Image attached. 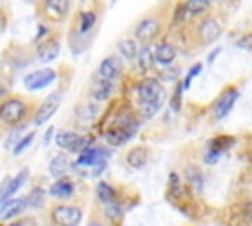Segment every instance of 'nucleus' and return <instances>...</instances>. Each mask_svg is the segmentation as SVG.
Listing matches in <instances>:
<instances>
[{"label": "nucleus", "instance_id": "obj_20", "mask_svg": "<svg viewBox=\"0 0 252 226\" xmlns=\"http://www.w3.org/2000/svg\"><path fill=\"white\" fill-rule=\"evenodd\" d=\"M118 51L122 53V57H126L128 61H132L136 55H138V43L134 41V39H130V37H122L120 41H118Z\"/></svg>", "mask_w": 252, "mask_h": 226}, {"label": "nucleus", "instance_id": "obj_19", "mask_svg": "<svg viewBox=\"0 0 252 226\" xmlns=\"http://www.w3.org/2000/svg\"><path fill=\"white\" fill-rule=\"evenodd\" d=\"M67 171H69V157H67L65 153L55 155V157L51 159V163H49V173H51L53 177H63Z\"/></svg>", "mask_w": 252, "mask_h": 226}, {"label": "nucleus", "instance_id": "obj_10", "mask_svg": "<svg viewBox=\"0 0 252 226\" xmlns=\"http://www.w3.org/2000/svg\"><path fill=\"white\" fill-rule=\"evenodd\" d=\"M55 71L53 69H39V71H33L30 73L26 79H24V86L28 90H39V88H45L47 85H51L55 81Z\"/></svg>", "mask_w": 252, "mask_h": 226}, {"label": "nucleus", "instance_id": "obj_18", "mask_svg": "<svg viewBox=\"0 0 252 226\" xmlns=\"http://www.w3.org/2000/svg\"><path fill=\"white\" fill-rule=\"evenodd\" d=\"M73 193H75V187H73V183H71L69 179H65V177H61L59 181H55V183L49 187V195L55 197V198H69Z\"/></svg>", "mask_w": 252, "mask_h": 226}, {"label": "nucleus", "instance_id": "obj_31", "mask_svg": "<svg viewBox=\"0 0 252 226\" xmlns=\"http://www.w3.org/2000/svg\"><path fill=\"white\" fill-rule=\"evenodd\" d=\"M177 75H179V67H175V69H165V71L161 73V77H163L165 81H177Z\"/></svg>", "mask_w": 252, "mask_h": 226}, {"label": "nucleus", "instance_id": "obj_17", "mask_svg": "<svg viewBox=\"0 0 252 226\" xmlns=\"http://www.w3.org/2000/svg\"><path fill=\"white\" fill-rule=\"evenodd\" d=\"M24 208H26V200H24V198L6 200V202H2V206H0V220H12V218H16Z\"/></svg>", "mask_w": 252, "mask_h": 226}, {"label": "nucleus", "instance_id": "obj_21", "mask_svg": "<svg viewBox=\"0 0 252 226\" xmlns=\"http://www.w3.org/2000/svg\"><path fill=\"white\" fill-rule=\"evenodd\" d=\"M102 216H104V220H110V222L118 220V218L122 216V208H120V204L114 202V200L104 202V212H102Z\"/></svg>", "mask_w": 252, "mask_h": 226}, {"label": "nucleus", "instance_id": "obj_7", "mask_svg": "<svg viewBox=\"0 0 252 226\" xmlns=\"http://www.w3.org/2000/svg\"><path fill=\"white\" fill-rule=\"evenodd\" d=\"M159 33H161V18L159 16L158 18L156 16H146L134 28V37L144 45H148L154 39H158Z\"/></svg>", "mask_w": 252, "mask_h": 226}, {"label": "nucleus", "instance_id": "obj_13", "mask_svg": "<svg viewBox=\"0 0 252 226\" xmlns=\"http://www.w3.org/2000/svg\"><path fill=\"white\" fill-rule=\"evenodd\" d=\"M148 159H150V149H148L146 145H134V147H130L128 153H126V163H128L132 169H142V167H146Z\"/></svg>", "mask_w": 252, "mask_h": 226}, {"label": "nucleus", "instance_id": "obj_4", "mask_svg": "<svg viewBox=\"0 0 252 226\" xmlns=\"http://www.w3.org/2000/svg\"><path fill=\"white\" fill-rule=\"evenodd\" d=\"M136 130H138V118L132 116L130 112H126L114 120L112 128H108L104 132V138L110 145H122L126 140H130L134 136Z\"/></svg>", "mask_w": 252, "mask_h": 226}, {"label": "nucleus", "instance_id": "obj_32", "mask_svg": "<svg viewBox=\"0 0 252 226\" xmlns=\"http://www.w3.org/2000/svg\"><path fill=\"white\" fill-rule=\"evenodd\" d=\"M181 85H177V88H175V94H173V98H171V108L173 110H179V102H181Z\"/></svg>", "mask_w": 252, "mask_h": 226}, {"label": "nucleus", "instance_id": "obj_1", "mask_svg": "<svg viewBox=\"0 0 252 226\" xmlns=\"http://www.w3.org/2000/svg\"><path fill=\"white\" fill-rule=\"evenodd\" d=\"M220 31H222V26L215 16H211V14L197 16V18H193V22L187 29V39L191 41V45L195 49H199V47L211 45L220 35Z\"/></svg>", "mask_w": 252, "mask_h": 226}, {"label": "nucleus", "instance_id": "obj_34", "mask_svg": "<svg viewBox=\"0 0 252 226\" xmlns=\"http://www.w3.org/2000/svg\"><path fill=\"white\" fill-rule=\"evenodd\" d=\"M219 53H220V49H215V51H213V53L209 55V59H207V61H209V63H213V61H215V57H217Z\"/></svg>", "mask_w": 252, "mask_h": 226}, {"label": "nucleus", "instance_id": "obj_14", "mask_svg": "<svg viewBox=\"0 0 252 226\" xmlns=\"http://www.w3.org/2000/svg\"><path fill=\"white\" fill-rule=\"evenodd\" d=\"M175 55H177V47L173 45V43H167V41H163V43H158L156 45V49H154V63H159V65H171V61L175 59Z\"/></svg>", "mask_w": 252, "mask_h": 226}, {"label": "nucleus", "instance_id": "obj_26", "mask_svg": "<svg viewBox=\"0 0 252 226\" xmlns=\"http://www.w3.org/2000/svg\"><path fill=\"white\" fill-rule=\"evenodd\" d=\"M96 195H98V198L102 200V202H108V200H112V187L108 185V183H98V187H96Z\"/></svg>", "mask_w": 252, "mask_h": 226}, {"label": "nucleus", "instance_id": "obj_11", "mask_svg": "<svg viewBox=\"0 0 252 226\" xmlns=\"http://www.w3.org/2000/svg\"><path fill=\"white\" fill-rule=\"evenodd\" d=\"M120 73H122V61L116 55H110V57L102 59V63L98 67V77L112 83L116 77H120Z\"/></svg>", "mask_w": 252, "mask_h": 226}, {"label": "nucleus", "instance_id": "obj_8", "mask_svg": "<svg viewBox=\"0 0 252 226\" xmlns=\"http://www.w3.org/2000/svg\"><path fill=\"white\" fill-rule=\"evenodd\" d=\"M236 98H238V88H236V86H226V88L220 92V96L217 98L215 106H213V116H215L217 120L224 118V116L232 110Z\"/></svg>", "mask_w": 252, "mask_h": 226}, {"label": "nucleus", "instance_id": "obj_33", "mask_svg": "<svg viewBox=\"0 0 252 226\" xmlns=\"http://www.w3.org/2000/svg\"><path fill=\"white\" fill-rule=\"evenodd\" d=\"M51 134H53V128H47V132L43 134V143H45V145L51 141Z\"/></svg>", "mask_w": 252, "mask_h": 226}, {"label": "nucleus", "instance_id": "obj_2", "mask_svg": "<svg viewBox=\"0 0 252 226\" xmlns=\"http://www.w3.org/2000/svg\"><path fill=\"white\" fill-rule=\"evenodd\" d=\"M35 108L22 96H10L0 102V128H16L28 122Z\"/></svg>", "mask_w": 252, "mask_h": 226}, {"label": "nucleus", "instance_id": "obj_29", "mask_svg": "<svg viewBox=\"0 0 252 226\" xmlns=\"http://www.w3.org/2000/svg\"><path fill=\"white\" fill-rule=\"evenodd\" d=\"M87 226H108V224L104 222V216H100V212H94V210H93L91 220H89Z\"/></svg>", "mask_w": 252, "mask_h": 226}, {"label": "nucleus", "instance_id": "obj_3", "mask_svg": "<svg viewBox=\"0 0 252 226\" xmlns=\"http://www.w3.org/2000/svg\"><path fill=\"white\" fill-rule=\"evenodd\" d=\"M138 100H140V116L152 118L165 100V90L158 79H146L138 86Z\"/></svg>", "mask_w": 252, "mask_h": 226}, {"label": "nucleus", "instance_id": "obj_23", "mask_svg": "<svg viewBox=\"0 0 252 226\" xmlns=\"http://www.w3.org/2000/svg\"><path fill=\"white\" fill-rule=\"evenodd\" d=\"M138 67H140L142 71H146V69L152 67V53H150V47H148V45H144V47L138 51Z\"/></svg>", "mask_w": 252, "mask_h": 226}, {"label": "nucleus", "instance_id": "obj_6", "mask_svg": "<svg viewBox=\"0 0 252 226\" xmlns=\"http://www.w3.org/2000/svg\"><path fill=\"white\" fill-rule=\"evenodd\" d=\"M35 8L43 20H47L49 24H59L67 18L71 4L67 0H45V2H39Z\"/></svg>", "mask_w": 252, "mask_h": 226}, {"label": "nucleus", "instance_id": "obj_25", "mask_svg": "<svg viewBox=\"0 0 252 226\" xmlns=\"http://www.w3.org/2000/svg\"><path fill=\"white\" fill-rule=\"evenodd\" d=\"M77 116H81V118H93V116H96V104L94 102H87V104L77 106Z\"/></svg>", "mask_w": 252, "mask_h": 226}, {"label": "nucleus", "instance_id": "obj_28", "mask_svg": "<svg viewBox=\"0 0 252 226\" xmlns=\"http://www.w3.org/2000/svg\"><path fill=\"white\" fill-rule=\"evenodd\" d=\"M199 73H201V63L193 65V69L187 73V77H185V81H183V86H181V88H189V86H191V79H193L195 75H199Z\"/></svg>", "mask_w": 252, "mask_h": 226}, {"label": "nucleus", "instance_id": "obj_27", "mask_svg": "<svg viewBox=\"0 0 252 226\" xmlns=\"http://www.w3.org/2000/svg\"><path fill=\"white\" fill-rule=\"evenodd\" d=\"M32 140H33V132H32V134H28V136H24V138L14 145V153H22V151L32 143Z\"/></svg>", "mask_w": 252, "mask_h": 226}, {"label": "nucleus", "instance_id": "obj_9", "mask_svg": "<svg viewBox=\"0 0 252 226\" xmlns=\"http://www.w3.org/2000/svg\"><path fill=\"white\" fill-rule=\"evenodd\" d=\"M59 102H61V90H55V92H51L43 102H41V106H37L35 108V118H33V124L35 126H41V124H45L53 114H55V110L59 108Z\"/></svg>", "mask_w": 252, "mask_h": 226}, {"label": "nucleus", "instance_id": "obj_12", "mask_svg": "<svg viewBox=\"0 0 252 226\" xmlns=\"http://www.w3.org/2000/svg\"><path fill=\"white\" fill-rule=\"evenodd\" d=\"M110 94H112V83L98 77V75L93 77V81H91V98L100 102V100H106Z\"/></svg>", "mask_w": 252, "mask_h": 226}, {"label": "nucleus", "instance_id": "obj_16", "mask_svg": "<svg viewBox=\"0 0 252 226\" xmlns=\"http://www.w3.org/2000/svg\"><path fill=\"white\" fill-rule=\"evenodd\" d=\"M26 179H28V169H26V167H24L14 179H6V183H4V191L0 193V202H6V200H8V198H10V197L24 185Z\"/></svg>", "mask_w": 252, "mask_h": 226}, {"label": "nucleus", "instance_id": "obj_22", "mask_svg": "<svg viewBox=\"0 0 252 226\" xmlns=\"http://www.w3.org/2000/svg\"><path fill=\"white\" fill-rule=\"evenodd\" d=\"M94 22H96V14H94V12H83V14H81L79 33H81V35H83V33H87V31L94 26Z\"/></svg>", "mask_w": 252, "mask_h": 226}, {"label": "nucleus", "instance_id": "obj_24", "mask_svg": "<svg viewBox=\"0 0 252 226\" xmlns=\"http://www.w3.org/2000/svg\"><path fill=\"white\" fill-rule=\"evenodd\" d=\"M26 200V206H33V208H39L43 204V191L41 189H32L30 197L24 198Z\"/></svg>", "mask_w": 252, "mask_h": 226}, {"label": "nucleus", "instance_id": "obj_15", "mask_svg": "<svg viewBox=\"0 0 252 226\" xmlns=\"http://www.w3.org/2000/svg\"><path fill=\"white\" fill-rule=\"evenodd\" d=\"M57 55H59V39H57V37H47L43 43H39V47H37V57H39V61L49 63V61H53Z\"/></svg>", "mask_w": 252, "mask_h": 226}, {"label": "nucleus", "instance_id": "obj_30", "mask_svg": "<svg viewBox=\"0 0 252 226\" xmlns=\"http://www.w3.org/2000/svg\"><path fill=\"white\" fill-rule=\"evenodd\" d=\"M219 157H220V151H217V149H209L207 153H205V163H209V165H213V163H217L219 161Z\"/></svg>", "mask_w": 252, "mask_h": 226}, {"label": "nucleus", "instance_id": "obj_5", "mask_svg": "<svg viewBox=\"0 0 252 226\" xmlns=\"http://www.w3.org/2000/svg\"><path fill=\"white\" fill-rule=\"evenodd\" d=\"M83 210L75 204H53L47 210V226H79Z\"/></svg>", "mask_w": 252, "mask_h": 226}]
</instances>
